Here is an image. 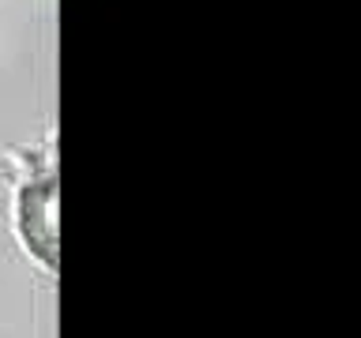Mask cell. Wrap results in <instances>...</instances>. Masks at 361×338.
I'll list each match as a JSON object with an SVG mask.
<instances>
[{
  "label": "cell",
  "instance_id": "cell-1",
  "mask_svg": "<svg viewBox=\"0 0 361 338\" xmlns=\"http://www.w3.org/2000/svg\"><path fill=\"white\" fill-rule=\"evenodd\" d=\"M0 180L8 188V233L23 259L56 275V132L0 146Z\"/></svg>",
  "mask_w": 361,
  "mask_h": 338
}]
</instances>
